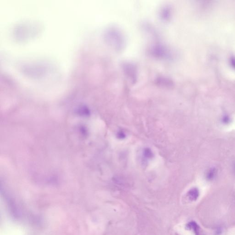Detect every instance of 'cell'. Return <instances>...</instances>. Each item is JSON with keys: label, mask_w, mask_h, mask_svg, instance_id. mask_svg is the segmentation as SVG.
I'll return each instance as SVG.
<instances>
[{"label": "cell", "mask_w": 235, "mask_h": 235, "mask_svg": "<svg viewBox=\"0 0 235 235\" xmlns=\"http://www.w3.org/2000/svg\"><path fill=\"white\" fill-rule=\"evenodd\" d=\"M186 227L188 229L193 230L195 235H204L199 226L195 222H190L186 224Z\"/></svg>", "instance_id": "1"}, {"label": "cell", "mask_w": 235, "mask_h": 235, "mask_svg": "<svg viewBox=\"0 0 235 235\" xmlns=\"http://www.w3.org/2000/svg\"><path fill=\"white\" fill-rule=\"evenodd\" d=\"M188 198L192 201H196L199 197V191L196 188H192L187 193Z\"/></svg>", "instance_id": "2"}, {"label": "cell", "mask_w": 235, "mask_h": 235, "mask_svg": "<svg viewBox=\"0 0 235 235\" xmlns=\"http://www.w3.org/2000/svg\"><path fill=\"white\" fill-rule=\"evenodd\" d=\"M215 172L214 170H212L210 171V172L208 173V178L209 179H212L213 178H214L215 176Z\"/></svg>", "instance_id": "3"}, {"label": "cell", "mask_w": 235, "mask_h": 235, "mask_svg": "<svg viewBox=\"0 0 235 235\" xmlns=\"http://www.w3.org/2000/svg\"><path fill=\"white\" fill-rule=\"evenodd\" d=\"M119 136V137L120 138H123V137H124V135L122 132H120V134H118Z\"/></svg>", "instance_id": "4"}]
</instances>
